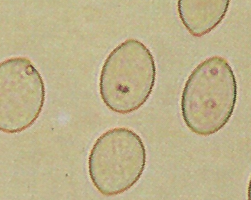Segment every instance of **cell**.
I'll return each instance as SVG.
<instances>
[{
	"mask_svg": "<svg viewBox=\"0 0 251 200\" xmlns=\"http://www.w3.org/2000/svg\"><path fill=\"white\" fill-rule=\"evenodd\" d=\"M237 100V83L228 60L209 57L192 72L181 99L187 128L203 137L222 130L231 119Z\"/></svg>",
	"mask_w": 251,
	"mask_h": 200,
	"instance_id": "1",
	"label": "cell"
},
{
	"mask_svg": "<svg viewBox=\"0 0 251 200\" xmlns=\"http://www.w3.org/2000/svg\"><path fill=\"white\" fill-rule=\"evenodd\" d=\"M156 75L149 49L138 40H126L110 53L103 65L100 78L101 100L116 114H131L151 95Z\"/></svg>",
	"mask_w": 251,
	"mask_h": 200,
	"instance_id": "2",
	"label": "cell"
},
{
	"mask_svg": "<svg viewBox=\"0 0 251 200\" xmlns=\"http://www.w3.org/2000/svg\"><path fill=\"white\" fill-rule=\"evenodd\" d=\"M146 161V146L140 136L126 127H115L93 145L88 158L90 178L103 196H119L137 184Z\"/></svg>",
	"mask_w": 251,
	"mask_h": 200,
	"instance_id": "3",
	"label": "cell"
},
{
	"mask_svg": "<svg viewBox=\"0 0 251 200\" xmlns=\"http://www.w3.org/2000/svg\"><path fill=\"white\" fill-rule=\"evenodd\" d=\"M46 87L29 59L13 57L0 62V132L22 133L41 115Z\"/></svg>",
	"mask_w": 251,
	"mask_h": 200,
	"instance_id": "4",
	"label": "cell"
},
{
	"mask_svg": "<svg viewBox=\"0 0 251 200\" xmlns=\"http://www.w3.org/2000/svg\"><path fill=\"white\" fill-rule=\"evenodd\" d=\"M231 0H178V16L193 36L200 38L212 32L224 20Z\"/></svg>",
	"mask_w": 251,
	"mask_h": 200,
	"instance_id": "5",
	"label": "cell"
},
{
	"mask_svg": "<svg viewBox=\"0 0 251 200\" xmlns=\"http://www.w3.org/2000/svg\"><path fill=\"white\" fill-rule=\"evenodd\" d=\"M248 200H251V176L248 186Z\"/></svg>",
	"mask_w": 251,
	"mask_h": 200,
	"instance_id": "6",
	"label": "cell"
}]
</instances>
